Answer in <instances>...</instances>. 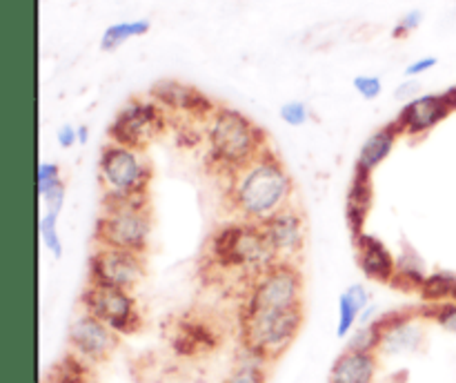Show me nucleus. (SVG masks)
I'll return each instance as SVG.
<instances>
[{
	"mask_svg": "<svg viewBox=\"0 0 456 383\" xmlns=\"http://www.w3.org/2000/svg\"><path fill=\"white\" fill-rule=\"evenodd\" d=\"M227 203L240 221L265 223L289 203H294V181L276 151L263 154L230 176Z\"/></svg>",
	"mask_w": 456,
	"mask_h": 383,
	"instance_id": "nucleus-1",
	"label": "nucleus"
},
{
	"mask_svg": "<svg viewBox=\"0 0 456 383\" xmlns=\"http://www.w3.org/2000/svg\"><path fill=\"white\" fill-rule=\"evenodd\" d=\"M205 261L223 274H240L252 283L263 270L276 261L261 223H225L209 234L205 243Z\"/></svg>",
	"mask_w": 456,
	"mask_h": 383,
	"instance_id": "nucleus-2",
	"label": "nucleus"
},
{
	"mask_svg": "<svg viewBox=\"0 0 456 383\" xmlns=\"http://www.w3.org/2000/svg\"><path fill=\"white\" fill-rule=\"evenodd\" d=\"M209 163L225 176H232L270 147L267 134L252 118L232 107H216L205 125Z\"/></svg>",
	"mask_w": 456,
	"mask_h": 383,
	"instance_id": "nucleus-3",
	"label": "nucleus"
},
{
	"mask_svg": "<svg viewBox=\"0 0 456 383\" xmlns=\"http://www.w3.org/2000/svg\"><path fill=\"white\" fill-rule=\"evenodd\" d=\"M303 328V307L297 310H239V341L243 352L256 356L263 363H274L297 341Z\"/></svg>",
	"mask_w": 456,
	"mask_h": 383,
	"instance_id": "nucleus-4",
	"label": "nucleus"
},
{
	"mask_svg": "<svg viewBox=\"0 0 456 383\" xmlns=\"http://www.w3.org/2000/svg\"><path fill=\"white\" fill-rule=\"evenodd\" d=\"M154 232L151 196L134 200H102L94 227V243L145 254Z\"/></svg>",
	"mask_w": 456,
	"mask_h": 383,
	"instance_id": "nucleus-5",
	"label": "nucleus"
},
{
	"mask_svg": "<svg viewBox=\"0 0 456 383\" xmlns=\"http://www.w3.org/2000/svg\"><path fill=\"white\" fill-rule=\"evenodd\" d=\"M154 167L145 151L107 143L98 159V185L102 200H134L150 194Z\"/></svg>",
	"mask_w": 456,
	"mask_h": 383,
	"instance_id": "nucleus-6",
	"label": "nucleus"
},
{
	"mask_svg": "<svg viewBox=\"0 0 456 383\" xmlns=\"http://www.w3.org/2000/svg\"><path fill=\"white\" fill-rule=\"evenodd\" d=\"M245 307L261 310H297L303 307V274L298 263L274 261L249 283Z\"/></svg>",
	"mask_w": 456,
	"mask_h": 383,
	"instance_id": "nucleus-7",
	"label": "nucleus"
},
{
	"mask_svg": "<svg viewBox=\"0 0 456 383\" xmlns=\"http://www.w3.org/2000/svg\"><path fill=\"white\" fill-rule=\"evenodd\" d=\"M169 116L154 98H132L111 120L107 136L116 145L145 151L167 129Z\"/></svg>",
	"mask_w": 456,
	"mask_h": 383,
	"instance_id": "nucleus-8",
	"label": "nucleus"
},
{
	"mask_svg": "<svg viewBox=\"0 0 456 383\" xmlns=\"http://www.w3.org/2000/svg\"><path fill=\"white\" fill-rule=\"evenodd\" d=\"M80 310L96 316L105 325H110L120 337H132L142 328V314L138 310V301L129 289L102 288V285L87 283L80 294Z\"/></svg>",
	"mask_w": 456,
	"mask_h": 383,
	"instance_id": "nucleus-9",
	"label": "nucleus"
},
{
	"mask_svg": "<svg viewBox=\"0 0 456 383\" xmlns=\"http://www.w3.org/2000/svg\"><path fill=\"white\" fill-rule=\"evenodd\" d=\"M142 276H145V254L96 245L89 257V283L94 285L134 292Z\"/></svg>",
	"mask_w": 456,
	"mask_h": 383,
	"instance_id": "nucleus-10",
	"label": "nucleus"
},
{
	"mask_svg": "<svg viewBox=\"0 0 456 383\" xmlns=\"http://www.w3.org/2000/svg\"><path fill=\"white\" fill-rule=\"evenodd\" d=\"M67 338H69L71 352L92 365L110 361L120 346V334L87 312H80L71 321Z\"/></svg>",
	"mask_w": 456,
	"mask_h": 383,
	"instance_id": "nucleus-11",
	"label": "nucleus"
},
{
	"mask_svg": "<svg viewBox=\"0 0 456 383\" xmlns=\"http://www.w3.org/2000/svg\"><path fill=\"white\" fill-rule=\"evenodd\" d=\"M263 230H265L276 261H298V257L305 249L307 223L305 214L301 212L297 203H289L288 208H283L274 216L267 218L263 223Z\"/></svg>",
	"mask_w": 456,
	"mask_h": 383,
	"instance_id": "nucleus-12",
	"label": "nucleus"
},
{
	"mask_svg": "<svg viewBox=\"0 0 456 383\" xmlns=\"http://www.w3.org/2000/svg\"><path fill=\"white\" fill-rule=\"evenodd\" d=\"M150 96L163 107L165 111H174L190 120H205L208 123L218 105H214L200 89L178 80H159L151 85Z\"/></svg>",
	"mask_w": 456,
	"mask_h": 383,
	"instance_id": "nucleus-13",
	"label": "nucleus"
},
{
	"mask_svg": "<svg viewBox=\"0 0 456 383\" xmlns=\"http://www.w3.org/2000/svg\"><path fill=\"white\" fill-rule=\"evenodd\" d=\"M450 114H452V110H450L444 94H426V96L405 102L399 114H396L395 123L399 125L403 136L419 141L426 134H430L441 120L448 118Z\"/></svg>",
	"mask_w": 456,
	"mask_h": 383,
	"instance_id": "nucleus-14",
	"label": "nucleus"
},
{
	"mask_svg": "<svg viewBox=\"0 0 456 383\" xmlns=\"http://www.w3.org/2000/svg\"><path fill=\"white\" fill-rule=\"evenodd\" d=\"M352 243H354L356 265L363 272L365 279L390 285L396 272V257L390 252V248L379 236L368 234V232L354 236Z\"/></svg>",
	"mask_w": 456,
	"mask_h": 383,
	"instance_id": "nucleus-15",
	"label": "nucleus"
},
{
	"mask_svg": "<svg viewBox=\"0 0 456 383\" xmlns=\"http://www.w3.org/2000/svg\"><path fill=\"white\" fill-rule=\"evenodd\" d=\"M169 343H172L176 354L194 356L216 347L218 337L203 319L181 316V319L174 321L172 332H169Z\"/></svg>",
	"mask_w": 456,
	"mask_h": 383,
	"instance_id": "nucleus-16",
	"label": "nucleus"
},
{
	"mask_svg": "<svg viewBox=\"0 0 456 383\" xmlns=\"http://www.w3.org/2000/svg\"><path fill=\"white\" fill-rule=\"evenodd\" d=\"M379 372L377 352L346 350L334 359L328 383H374Z\"/></svg>",
	"mask_w": 456,
	"mask_h": 383,
	"instance_id": "nucleus-17",
	"label": "nucleus"
},
{
	"mask_svg": "<svg viewBox=\"0 0 456 383\" xmlns=\"http://www.w3.org/2000/svg\"><path fill=\"white\" fill-rule=\"evenodd\" d=\"M374 205V185L372 176L368 174L354 172L350 183V190L346 196V223L347 230L352 232V239L365 232L370 212Z\"/></svg>",
	"mask_w": 456,
	"mask_h": 383,
	"instance_id": "nucleus-18",
	"label": "nucleus"
},
{
	"mask_svg": "<svg viewBox=\"0 0 456 383\" xmlns=\"http://www.w3.org/2000/svg\"><path fill=\"white\" fill-rule=\"evenodd\" d=\"M401 136H403V134H401L399 125H396L395 120H390V123L379 127L374 134H370L368 141L361 147L359 156H356L354 172L372 176L374 169H377L379 165L386 163V159L392 154V150H395L396 141H399Z\"/></svg>",
	"mask_w": 456,
	"mask_h": 383,
	"instance_id": "nucleus-19",
	"label": "nucleus"
},
{
	"mask_svg": "<svg viewBox=\"0 0 456 383\" xmlns=\"http://www.w3.org/2000/svg\"><path fill=\"white\" fill-rule=\"evenodd\" d=\"M372 303L370 297V289L363 283H352L350 288H346L338 297V319H337V337L347 338L356 328H359V321L363 316V312L368 310V306Z\"/></svg>",
	"mask_w": 456,
	"mask_h": 383,
	"instance_id": "nucleus-20",
	"label": "nucleus"
},
{
	"mask_svg": "<svg viewBox=\"0 0 456 383\" xmlns=\"http://www.w3.org/2000/svg\"><path fill=\"white\" fill-rule=\"evenodd\" d=\"M428 279L426 263L419 257L417 249L412 245H403L401 254L396 257V272L392 279V288L401 289V292H421L423 283Z\"/></svg>",
	"mask_w": 456,
	"mask_h": 383,
	"instance_id": "nucleus-21",
	"label": "nucleus"
},
{
	"mask_svg": "<svg viewBox=\"0 0 456 383\" xmlns=\"http://www.w3.org/2000/svg\"><path fill=\"white\" fill-rule=\"evenodd\" d=\"M36 192L47 209L62 212L67 199V183L56 163H38L36 167Z\"/></svg>",
	"mask_w": 456,
	"mask_h": 383,
	"instance_id": "nucleus-22",
	"label": "nucleus"
},
{
	"mask_svg": "<svg viewBox=\"0 0 456 383\" xmlns=\"http://www.w3.org/2000/svg\"><path fill=\"white\" fill-rule=\"evenodd\" d=\"M151 29V22L147 18L142 20H127V22H114V25L107 27L102 31L101 38V49L102 52H114L120 45L127 43L129 38H136V36H145Z\"/></svg>",
	"mask_w": 456,
	"mask_h": 383,
	"instance_id": "nucleus-23",
	"label": "nucleus"
},
{
	"mask_svg": "<svg viewBox=\"0 0 456 383\" xmlns=\"http://www.w3.org/2000/svg\"><path fill=\"white\" fill-rule=\"evenodd\" d=\"M419 297L423 298V303L456 301V274L452 272H432V274H428Z\"/></svg>",
	"mask_w": 456,
	"mask_h": 383,
	"instance_id": "nucleus-24",
	"label": "nucleus"
},
{
	"mask_svg": "<svg viewBox=\"0 0 456 383\" xmlns=\"http://www.w3.org/2000/svg\"><path fill=\"white\" fill-rule=\"evenodd\" d=\"M265 365L267 363L258 361L256 356L243 352V356L236 361V365L223 383H267Z\"/></svg>",
	"mask_w": 456,
	"mask_h": 383,
	"instance_id": "nucleus-25",
	"label": "nucleus"
},
{
	"mask_svg": "<svg viewBox=\"0 0 456 383\" xmlns=\"http://www.w3.org/2000/svg\"><path fill=\"white\" fill-rule=\"evenodd\" d=\"M58 218H61V212H56V209H45L43 216L38 218V236L45 248H47V252L56 261H61L62 254H65V248H62V239L58 234Z\"/></svg>",
	"mask_w": 456,
	"mask_h": 383,
	"instance_id": "nucleus-26",
	"label": "nucleus"
},
{
	"mask_svg": "<svg viewBox=\"0 0 456 383\" xmlns=\"http://www.w3.org/2000/svg\"><path fill=\"white\" fill-rule=\"evenodd\" d=\"M421 314H423V319L435 321L436 325H441L445 332L456 334V301L423 303Z\"/></svg>",
	"mask_w": 456,
	"mask_h": 383,
	"instance_id": "nucleus-27",
	"label": "nucleus"
},
{
	"mask_svg": "<svg viewBox=\"0 0 456 383\" xmlns=\"http://www.w3.org/2000/svg\"><path fill=\"white\" fill-rule=\"evenodd\" d=\"M281 118L289 125V127H301L310 120V107L303 101H289L281 107Z\"/></svg>",
	"mask_w": 456,
	"mask_h": 383,
	"instance_id": "nucleus-28",
	"label": "nucleus"
},
{
	"mask_svg": "<svg viewBox=\"0 0 456 383\" xmlns=\"http://www.w3.org/2000/svg\"><path fill=\"white\" fill-rule=\"evenodd\" d=\"M421 22H423V12H419V9H412V12H408L403 18H401L399 22H396L392 36H395L396 40L408 38L412 31H417L419 27H421Z\"/></svg>",
	"mask_w": 456,
	"mask_h": 383,
	"instance_id": "nucleus-29",
	"label": "nucleus"
},
{
	"mask_svg": "<svg viewBox=\"0 0 456 383\" xmlns=\"http://www.w3.org/2000/svg\"><path fill=\"white\" fill-rule=\"evenodd\" d=\"M354 89L365 98V101H374V98L381 96L383 83L379 76H356Z\"/></svg>",
	"mask_w": 456,
	"mask_h": 383,
	"instance_id": "nucleus-30",
	"label": "nucleus"
},
{
	"mask_svg": "<svg viewBox=\"0 0 456 383\" xmlns=\"http://www.w3.org/2000/svg\"><path fill=\"white\" fill-rule=\"evenodd\" d=\"M56 141L62 150H69V147H74L76 143H78V127H74V125L69 123L61 125L56 132Z\"/></svg>",
	"mask_w": 456,
	"mask_h": 383,
	"instance_id": "nucleus-31",
	"label": "nucleus"
},
{
	"mask_svg": "<svg viewBox=\"0 0 456 383\" xmlns=\"http://www.w3.org/2000/svg\"><path fill=\"white\" fill-rule=\"evenodd\" d=\"M419 92H421V83L414 78L405 80V83H401L399 87H396L395 92V98L396 101H403V102H410L414 101V98H419Z\"/></svg>",
	"mask_w": 456,
	"mask_h": 383,
	"instance_id": "nucleus-32",
	"label": "nucleus"
},
{
	"mask_svg": "<svg viewBox=\"0 0 456 383\" xmlns=\"http://www.w3.org/2000/svg\"><path fill=\"white\" fill-rule=\"evenodd\" d=\"M436 62H439V58H436V56L419 58V61H414L412 65L405 67V76H408V78H414V76H419V74H423V71L432 69V67H435Z\"/></svg>",
	"mask_w": 456,
	"mask_h": 383,
	"instance_id": "nucleus-33",
	"label": "nucleus"
},
{
	"mask_svg": "<svg viewBox=\"0 0 456 383\" xmlns=\"http://www.w3.org/2000/svg\"><path fill=\"white\" fill-rule=\"evenodd\" d=\"M444 96H445V101H448L450 110L456 111V85H454V87H450L448 92H444Z\"/></svg>",
	"mask_w": 456,
	"mask_h": 383,
	"instance_id": "nucleus-34",
	"label": "nucleus"
},
{
	"mask_svg": "<svg viewBox=\"0 0 456 383\" xmlns=\"http://www.w3.org/2000/svg\"><path fill=\"white\" fill-rule=\"evenodd\" d=\"M89 138V129L87 125H78V145H85Z\"/></svg>",
	"mask_w": 456,
	"mask_h": 383,
	"instance_id": "nucleus-35",
	"label": "nucleus"
},
{
	"mask_svg": "<svg viewBox=\"0 0 456 383\" xmlns=\"http://www.w3.org/2000/svg\"><path fill=\"white\" fill-rule=\"evenodd\" d=\"M40 383H61V381H56V379H53V377H52V374H49V372H47V374H45V377H43V379H40Z\"/></svg>",
	"mask_w": 456,
	"mask_h": 383,
	"instance_id": "nucleus-36",
	"label": "nucleus"
},
{
	"mask_svg": "<svg viewBox=\"0 0 456 383\" xmlns=\"http://www.w3.org/2000/svg\"><path fill=\"white\" fill-rule=\"evenodd\" d=\"M454 4H456V0H454Z\"/></svg>",
	"mask_w": 456,
	"mask_h": 383,
	"instance_id": "nucleus-37",
	"label": "nucleus"
}]
</instances>
